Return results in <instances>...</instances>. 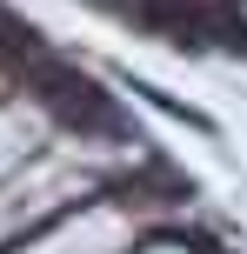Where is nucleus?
<instances>
[{"label": "nucleus", "instance_id": "nucleus-1", "mask_svg": "<svg viewBox=\"0 0 247 254\" xmlns=\"http://www.w3.org/2000/svg\"><path fill=\"white\" fill-rule=\"evenodd\" d=\"M34 87H40V101H47L60 121H74V127H100V134H120L114 101H107V94L94 87L87 74H74V67H53V61H34Z\"/></svg>", "mask_w": 247, "mask_h": 254}]
</instances>
